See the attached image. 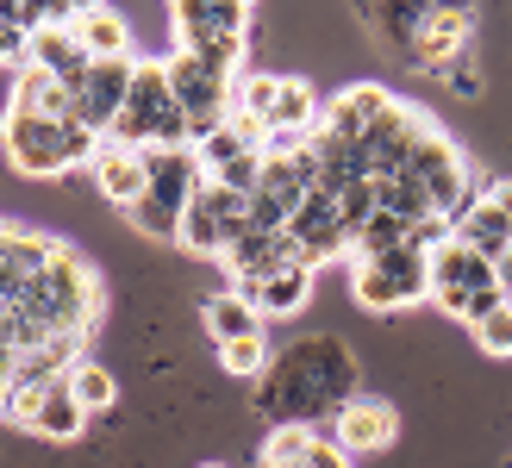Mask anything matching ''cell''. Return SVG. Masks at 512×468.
Segmentation results:
<instances>
[{"label": "cell", "instance_id": "1", "mask_svg": "<svg viewBox=\"0 0 512 468\" xmlns=\"http://www.w3.org/2000/svg\"><path fill=\"white\" fill-rule=\"evenodd\" d=\"M363 369L356 356L338 344V337H300L294 350H281L269 369H263V387H256V412L275 425H306L313 419H338V412L363 394Z\"/></svg>", "mask_w": 512, "mask_h": 468}, {"label": "cell", "instance_id": "2", "mask_svg": "<svg viewBox=\"0 0 512 468\" xmlns=\"http://www.w3.org/2000/svg\"><path fill=\"white\" fill-rule=\"evenodd\" d=\"M100 306H107V294H100V275H94V263L75 244H57L50 250V269H44V281L32 294H25V319H32L44 337H63V331H82V337H94V325H100Z\"/></svg>", "mask_w": 512, "mask_h": 468}, {"label": "cell", "instance_id": "3", "mask_svg": "<svg viewBox=\"0 0 512 468\" xmlns=\"http://www.w3.org/2000/svg\"><path fill=\"white\" fill-rule=\"evenodd\" d=\"M0 144H7V163L19 175H32V181H50L63 169H88L94 150H100V138L88 132V125L38 119V113H13V107H7V119H0Z\"/></svg>", "mask_w": 512, "mask_h": 468}, {"label": "cell", "instance_id": "4", "mask_svg": "<svg viewBox=\"0 0 512 468\" xmlns=\"http://www.w3.org/2000/svg\"><path fill=\"white\" fill-rule=\"evenodd\" d=\"M175 25V50H188V57L213 63L225 75H244V32H250V7H238V0H182V7L169 13Z\"/></svg>", "mask_w": 512, "mask_h": 468}, {"label": "cell", "instance_id": "5", "mask_svg": "<svg viewBox=\"0 0 512 468\" xmlns=\"http://www.w3.org/2000/svg\"><path fill=\"white\" fill-rule=\"evenodd\" d=\"M350 294L369 312H400L413 300H431V256L419 244H400L388 256H350Z\"/></svg>", "mask_w": 512, "mask_h": 468}, {"label": "cell", "instance_id": "6", "mask_svg": "<svg viewBox=\"0 0 512 468\" xmlns=\"http://www.w3.org/2000/svg\"><path fill=\"white\" fill-rule=\"evenodd\" d=\"M163 69H169V94H175V107L188 113V138H194V144H200V138H213L219 125L232 119L238 75H225V69H213V63H200V57H188V50H169Z\"/></svg>", "mask_w": 512, "mask_h": 468}, {"label": "cell", "instance_id": "7", "mask_svg": "<svg viewBox=\"0 0 512 468\" xmlns=\"http://www.w3.org/2000/svg\"><path fill=\"white\" fill-rule=\"evenodd\" d=\"M406 175H419V188L431 194V206H438L444 219H456L469 206V163H463V150H456L438 125H425L419 144H413V163H406Z\"/></svg>", "mask_w": 512, "mask_h": 468}, {"label": "cell", "instance_id": "8", "mask_svg": "<svg viewBox=\"0 0 512 468\" xmlns=\"http://www.w3.org/2000/svg\"><path fill=\"white\" fill-rule=\"evenodd\" d=\"M425 113L419 107H400L394 100V113H381L363 138H356V156H363V169H369V181H394L406 163H413V144H419V132H425Z\"/></svg>", "mask_w": 512, "mask_h": 468}, {"label": "cell", "instance_id": "9", "mask_svg": "<svg viewBox=\"0 0 512 468\" xmlns=\"http://www.w3.org/2000/svg\"><path fill=\"white\" fill-rule=\"evenodd\" d=\"M481 288H500V275L488 256H475L463 238H450L444 250H431V300H438L450 319H463V300Z\"/></svg>", "mask_w": 512, "mask_h": 468}, {"label": "cell", "instance_id": "10", "mask_svg": "<svg viewBox=\"0 0 512 468\" xmlns=\"http://www.w3.org/2000/svg\"><path fill=\"white\" fill-rule=\"evenodd\" d=\"M50 250H57V238H44V231L0 225V306H25V294L50 269Z\"/></svg>", "mask_w": 512, "mask_h": 468}, {"label": "cell", "instance_id": "11", "mask_svg": "<svg viewBox=\"0 0 512 468\" xmlns=\"http://www.w3.org/2000/svg\"><path fill=\"white\" fill-rule=\"evenodd\" d=\"M219 263H225V275H232V288L250 300V288H263L269 275H281V269L300 263V244L288 238V231H244V238L219 256Z\"/></svg>", "mask_w": 512, "mask_h": 468}, {"label": "cell", "instance_id": "12", "mask_svg": "<svg viewBox=\"0 0 512 468\" xmlns=\"http://www.w3.org/2000/svg\"><path fill=\"white\" fill-rule=\"evenodd\" d=\"M394 437H400V412L375 394H356L338 419H331V444L344 456H375V450H388Z\"/></svg>", "mask_w": 512, "mask_h": 468}, {"label": "cell", "instance_id": "13", "mask_svg": "<svg viewBox=\"0 0 512 468\" xmlns=\"http://www.w3.org/2000/svg\"><path fill=\"white\" fill-rule=\"evenodd\" d=\"M125 94H132V57L119 63H94L88 82L75 88V125H88L94 138L113 132V119L125 113Z\"/></svg>", "mask_w": 512, "mask_h": 468}, {"label": "cell", "instance_id": "14", "mask_svg": "<svg viewBox=\"0 0 512 468\" xmlns=\"http://www.w3.org/2000/svg\"><path fill=\"white\" fill-rule=\"evenodd\" d=\"M88 175H94V188L107 194L113 206H138V200L150 194V169H144V150H125V144H113V138H100V150H94Z\"/></svg>", "mask_w": 512, "mask_h": 468}, {"label": "cell", "instance_id": "15", "mask_svg": "<svg viewBox=\"0 0 512 468\" xmlns=\"http://www.w3.org/2000/svg\"><path fill=\"white\" fill-rule=\"evenodd\" d=\"M25 63L44 69V75H57L63 88H82L88 69H94V57L82 50V38H75L69 25H44V32H32V44H25Z\"/></svg>", "mask_w": 512, "mask_h": 468}, {"label": "cell", "instance_id": "16", "mask_svg": "<svg viewBox=\"0 0 512 468\" xmlns=\"http://www.w3.org/2000/svg\"><path fill=\"white\" fill-rule=\"evenodd\" d=\"M381 113H394V94L381 88V82H356V88H344V94H338V100L325 107L319 132H331V138L356 144V138H363V132H369V125H375Z\"/></svg>", "mask_w": 512, "mask_h": 468}, {"label": "cell", "instance_id": "17", "mask_svg": "<svg viewBox=\"0 0 512 468\" xmlns=\"http://www.w3.org/2000/svg\"><path fill=\"white\" fill-rule=\"evenodd\" d=\"M469 32H475V7H425V32H419L413 69H438L444 57L469 50Z\"/></svg>", "mask_w": 512, "mask_h": 468}, {"label": "cell", "instance_id": "18", "mask_svg": "<svg viewBox=\"0 0 512 468\" xmlns=\"http://www.w3.org/2000/svg\"><path fill=\"white\" fill-rule=\"evenodd\" d=\"M200 325H207L213 331V350L219 344H238V337H269L263 325V312H256L238 288H219V294H207V300H200Z\"/></svg>", "mask_w": 512, "mask_h": 468}, {"label": "cell", "instance_id": "19", "mask_svg": "<svg viewBox=\"0 0 512 468\" xmlns=\"http://www.w3.org/2000/svg\"><path fill=\"white\" fill-rule=\"evenodd\" d=\"M69 32L82 38V50H88L94 63H119V57H132V32H125V19H119L113 7H75Z\"/></svg>", "mask_w": 512, "mask_h": 468}, {"label": "cell", "instance_id": "20", "mask_svg": "<svg viewBox=\"0 0 512 468\" xmlns=\"http://www.w3.org/2000/svg\"><path fill=\"white\" fill-rule=\"evenodd\" d=\"M82 431H88V412H82V400L69 394V375H63V381H44V400H38L32 437H50V444H75Z\"/></svg>", "mask_w": 512, "mask_h": 468}, {"label": "cell", "instance_id": "21", "mask_svg": "<svg viewBox=\"0 0 512 468\" xmlns=\"http://www.w3.org/2000/svg\"><path fill=\"white\" fill-rule=\"evenodd\" d=\"M13 113H38V119H75V88H63L57 75H44L25 63L13 82Z\"/></svg>", "mask_w": 512, "mask_h": 468}, {"label": "cell", "instance_id": "22", "mask_svg": "<svg viewBox=\"0 0 512 468\" xmlns=\"http://www.w3.org/2000/svg\"><path fill=\"white\" fill-rule=\"evenodd\" d=\"M319 88L306 75H281V94H275V113H269V132H319Z\"/></svg>", "mask_w": 512, "mask_h": 468}, {"label": "cell", "instance_id": "23", "mask_svg": "<svg viewBox=\"0 0 512 468\" xmlns=\"http://www.w3.org/2000/svg\"><path fill=\"white\" fill-rule=\"evenodd\" d=\"M363 25H375L381 44H388L400 63H413L419 32H425V7H413V0H400V7H363Z\"/></svg>", "mask_w": 512, "mask_h": 468}, {"label": "cell", "instance_id": "24", "mask_svg": "<svg viewBox=\"0 0 512 468\" xmlns=\"http://www.w3.org/2000/svg\"><path fill=\"white\" fill-rule=\"evenodd\" d=\"M313 300V269L306 263H294V269H281V275H269L263 288H250V306L263 312V319H294V312Z\"/></svg>", "mask_w": 512, "mask_h": 468}, {"label": "cell", "instance_id": "25", "mask_svg": "<svg viewBox=\"0 0 512 468\" xmlns=\"http://www.w3.org/2000/svg\"><path fill=\"white\" fill-rule=\"evenodd\" d=\"M381 213H394L406 231H413V225H425V219H444L438 213V206H431V194L419 188V175H394V181H381Z\"/></svg>", "mask_w": 512, "mask_h": 468}, {"label": "cell", "instance_id": "26", "mask_svg": "<svg viewBox=\"0 0 512 468\" xmlns=\"http://www.w3.org/2000/svg\"><path fill=\"white\" fill-rule=\"evenodd\" d=\"M175 244H188L194 256H225V219L213 213L207 194H194L182 206V238H175Z\"/></svg>", "mask_w": 512, "mask_h": 468}, {"label": "cell", "instance_id": "27", "mask_svg": "<svg viewBox=\"0 0 512 468\" xmlns=\"http://www.w3.org/2000/svg\"><path fill=\"white\" fill-rule=\"evenodd\" d=\"M69 394L82 400V412L94 419V412H107V406L119 400V381H113V369H100L94 356H82V362L69 369Z\"/></svg>", "mask_w": 512, "mask_h": 468}, {"label": "cell", "instance_id": "28", "mask_svg": "<svg viewBox=\"0 0 512 468\" xmlns=\"http://www.w3.org/2000/svg\"><path fill=\"white\" fill-rule=\"evenodd\" d=\"M125 219H132L138 238H157V244H175V238H182V206H169V200H157V194H144L138 206H125Z\"/></svg>", "mask_w": 512, "mask_h": 468}, {"label": "cell", "instance_id": "29", "mask_svg": "<svg viewBox=\"0 0 512 468\" xmlns=\"http://www.w3.org/2000/svg\"><path fill=\"white\" fill-rule=\"evenodd\" d=\"M219 356V369L225 375H238V381H263V369H269V337H238V344H219L213 350Z\"/></svg>", "mask_w": 512, "mask_h": 468}, {"label": "cell", "instance_id": "30", "mask_svg": "<svg viewBox=\"0 0 512 468\" xmlns=\"http://www.w3.org/2000/svg\"><path fill=\"white\" fill-rule=\"evenodd\" d=\"M375 213H381V181H350V188L338 194V225L350 231V238H356V231H363Z\"/></svg>", "mask_w": 512, "mask_h": 468}, {"label": "cell", "instance_id": "31", "mask_svg": "<svg viewBox=\"0 0 512 468\" xmlns=\"http://www.w3.org/2000/svg\"><path fill=\"white\" fill-rule=\"evenodd\" d=\"M431 75H438V82H444L456 100H475L481 88H488V82H481V63H475V44H469V50H456V57H444Z\"/></svg>", "mask_w": 512, "mask_h": 468}, {"label": "cell", "instance_id": "32", "mask_svg": "<svg viewBox=\"0 0 512 468\" xmlns=\"http://www.w3.org/2000/svg\"><path fill=\"white\" fill-rule=\"evenodd\" d=\"M400 244H406V225H400L394 213H375V219L350 238V256H388V250H400Z\"/></svg>", "mask_w": 512, "mask_h": 468}, {"label": "cell", "instance_id": "33", "mask_svg": "<svg viewBox=\"0 0 512 468\" xmlns=\"http://www.w3.org/2000/svg\"><path fill=\"white\" fill-rule=\"evenodd\" d=\"M275 94H281V75H238V94H232V107L269 125V113H275Z\"/></svg>", "mask_w": 512, "mask_h": 468}, {"label": "cell", "instance_id": "34", "mask_svg": "<svg viewBox=\"0 0 512 468\" xmlns=\"http://www.w3.org/2000/svg\"><path fill=\"white\" fill-rule=\"evenodd\" d=\"M207 181H219V188H232V194H256V181H263V150H244L238 163H225Z\"/></svg>", "mask_w": 512, "mask_h": 468}, {"label": "cell", "instance_id": "35", "mask_svg": "<svg viewBox=\"0 0 512 468\" xmlns=\"http://www.w3.org/2000/svg\"><path fill=\"white\" fill-rule=\"evenodd\" d=\"M306 444H313L306 425H275V437L263 444V462H306Z\"/></svg>", "mask_w": 512, "mask_h": 468}, {"label": "cell", "instance_id": "36", "mask_svg": "<svg viewBox=\"0 0 512 468\" xmlns=\"http://www.w3.org/2000/svg\"><path fill=\"white\" fill-rule=\"evenodd\" d=\"M475 337H481V350H488V356H512V306H500L494 319H481Z\"/></svg>", "mask_w": 512, "mask_h": 468}, {"label": "cell", "instance_id": "37", "mask_svg": "<svg viewBox=\"0 0 512 468\" xmlns=\"http://www.w3.org/2000/svg\"><path fill=\"white\" fill-rule=\"evenodd\" d=\"M25 44H32V38H25L19 32V25H7V13H0V69H25Z\"/></svg>", "mask_w": 512, "mask_h": 468}, {"label": "cell", "instance_id": "38", "mask_svg": "<svg viewBox=\"0 0 512 468\" xmlns=\"http://www.w3.org/2000/svg\"><path fill=\"white\" fill-rule=\"evenodd\" d=\"M306 468H350V456L331 444V437H313V444H306Z\"/></svg>", "mask_w": 512, "mask_h": 468}, {"label": "cell", "instance_id": "39", "mask_svg": "<svg viewBox=\"0 0 512 468\" xmlns=\"http://www.w3.org/2000/svg\"><path fill=\"white\" fill-rule=\"evenodd\" d=\"M488 200H494V206H500V213L512 219V181H488Z\"/></svg>", "mask_w": 512, "mask_h": 468}, {"label": "cell", "instance_id": "40", "mask_svg": "<svg viewBox=\"0 0 512 468\" xmlns=\"http://www.w3.org/2000/svg\"><path fill=\"white\" fill-rule=\"evenodd\" d=\"M494 275H500V288L512 294V244H506V256H500V263H494Z\"/></svg>", "mask_w": 512, "mask_h": 468}, {"label": "cell", "instance_id": "41", "mask_svg": "<svg viewBox=\"0 0 512 468\" xmlns=\"http://www.w3.org/2000/svg\"><path fill=\"white\" fill-rule=\"evenodd\" d=\"M263 468H306V462H263Z\"/></svg>", "mask_w": 512, "mask_h": 468}, {"label": "cell", "instance_id": "42", "mask_svg": "<svg viewBox=\"0 0 512 468\" xmlns=\"http://www.w3.org/2000/svg\"><path fill=\"white\" fill-rule=\"evenodd\" d=\"M200 468H225V462H200Z\"/></svg>", "mask_w": 512, "mask_h": 468}, {"label": "cell", "instance_id": "43", "mask_svg": "<svg viewBox=\"0 0 512 468\" xmlns=\"http://www.w3.org/2000/svg\"><path fill=\"white\" fill-rule=\"evenodd\" d=\"M506 306H512V294H506Z\"/></svg>", "mask_w": 512, "mask_h": 468}]
</instances>
